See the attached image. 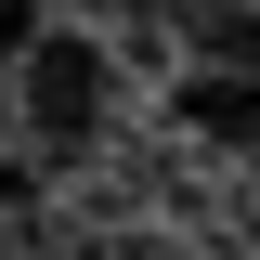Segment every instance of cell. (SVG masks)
I'll use <instances>...</instances> for the list:
<instances>
[{
  "instance_id": "cell-3",
  "label": "cell",
  "mask_w": 260,
  "mask_h": 260,
  "mask_svg": "<svg viewBox=\"0 0 260 260\" xmlns=\"http://www.w3.org/2000/svg\"><path fill=\"white\" fill-rule=\"evenodd\" d=\"M234 0H130V39H143V52H182L195 26H221Z\"/></svg>"
},
{
  "instance_id": "cell-4",
  "label": "cell",
  "mask_w": 260,
  "mask_h": 260,
  "mask_svg": "<svg viewBox=\"0 0 260 260\" xmlns=\"http://www.w3.org/2000/svg\"><path fill=\"white\" fill-rule=\"evenodd\" d=\"M52 26V0H0V65H26V39Z\"/></svg>"
},
{
  "instance_id": "cell-5",
  "label": "cell",
  "mask_w": 260,
  "mask_h": 260,
  "mask_svg": "<svg viewBox=\"0 0 260 260\" xmlns=\"http://www.w3.org/2000/svg\"><path fill=\"white\" fill-rule=\"evenodd\" d=\"M247 260H260V195H247Z\"/></svg>"
},
{
  "instance_id": "cell-2",
  "label": "cell",
  "mask_w": 260,
  "mask_h": 260,
  "mask_svg": "<svg viewBox=\"0 0 260 260\" xmlns=\"http://www.w3.org/2000/svg\"><path fill=\"white\" fill-rule=\"evenodd\" d=\"M169 117L208 143V156L260 169V0H234L221 26H195L169 52Z\"/></svg>"
},
{
  "instance_id": "cell-1",
  "label": "cell",
  "mask_w": 260,
  "mask_h": 260,
  "mask_svg": "<svg viewBox=\"0 0 260 260\" xmlns=\"http://www.w3.org/2000/svg\"><path fill=\"white\" fill-rule=\"evenodd\" d=\"M13 130H26L39 169L104 156V130H117V39H91V26H39L26 65H13Z\"/></svg>"
}]
</instances>
